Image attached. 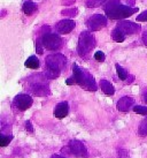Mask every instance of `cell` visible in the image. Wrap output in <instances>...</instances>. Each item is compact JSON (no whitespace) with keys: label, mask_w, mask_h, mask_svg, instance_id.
<instances>
[{"label":"cell","mask_w":147,"mask_h":158,"mask_svg":"<svg viewBox=\"0 0 147 158\" xmlns=\"http://www.w3.org/2000/svg\"><path fill=\"white\" fill-rule=\"evenodd\" d=\"M136 12H138V8L124 6L118 0H109L105 7V13L112 20H121V19L129 18L131 15H133Z\"/></svg>","instance_id":"cell-1"},{"label":"cell","mask_w":147,"mask_h":158,"mask_svg":"<svg viewBox=\"0 0 147 158\" xmlns=\"http://www.w3.org/2000/svg\"><path fill=\"white\" fill-rule=\"evenodd\" d=\"M45 64H46V76L48 79H56L59 77L61 70L66 67L67 59L65 56L56 53V54L48 56Z\"/></svg>","instance_id":"cell-2"},{"label":"cell","mask_w":147,"mask_h":158,"mask_svg":"<svg viewBox=\"0 0 147 158\" xmlns=\"http://www.w3.org/2000/svg\"><path fill=\"white\" fill-rule=\"evenodd\" d=\"M73 72H74V77H75V81L78 85H81L83 89L85 90H89V91H95L98 87H97V83H95L94 79L87 70L82 69L75 64L73 67Z\"/></svg>","instance_id":"cell-3"},{"label":"cell","mask_w":147,"mask_h":158,"mask_svg":"<svg viewBox=\"0 0 147 158\" xmlns=\"http://www.w3.org/2000/svg\"><path fill=\"white\" fill-rule=\"evenodd\" d=\"M95 46V38L90 31H83L79 35L77 52L82 58H86Z\"/></svg>","instance_id":"cell-4"},{"label":"cell","mask_w":147,"mask_h":158,"mask_svg":"<svg viewBox=\"0 0 147 158\" xmlns=\"http://www.w3.org/2000/svg\"><path fill=\"white\" fill-rule=\"evenodd\" d=\"M39 40L44 48L50 51H56L62 46V38L56 34H44Z\"/></svg>","instance_id":"cell-5"},{"label":"cell","mask_w":147,"mask_h":158,"mask_svg":"<svg viewBox=\"0 0 147 158\" xmlns=\"http://www.w3.org/2000/svg\"><path fill=\"white\" fill-rule=\"evenodd\" d=\"M62 150H67V152L76 156V157L86 158L87 157V149L85 144L78 140H73L69 142V144L66 148H62Z\"/></svg>","instance_id":"cell-6"},{"label":"cell","mask_w":147,"mask_h":158,"mask_svg":"<svg viewBox=\"0 0 147 158\" xmlns=\"http://www.w3.org/2000/svg\"><path fill=\"white\" fill-rule=\"evenodd\" d=\"M86 26L89 30L91 31H98L107 26V18L101 15V14H95L92 15L91 18L87 19Z\"/></svg>","instance_id":"cell-7"},{"label":"cell","mask_w":147,"mask_h":158,"mask_svg":"<svg viewBox=\"0 0 147 158\" xmlns=\"http://www.w3.org/2000/svg\"><path fill=\"white\" fill-rule=\"evenodd\" d=\"M32 98L29 95H26V94H20L18 96L14 98L13 101V105L20 111H26L28 109H30L32 106Z\"/></svg>","instance_id":"cell-8"},{"label":"cell","mask_w":147,"mask_h":158,"mask_svg":"<svg viewBox=\"0 0 147 158\" xmlns=\"http://www.w3.org/2000/svg\"><path fill=\"white\" fill-rule=\"evenodd\" d=\"M116 28L120 31H122L124 35H134L140 31V26L136 24L133 22H129V21H122L116 26Z\"/></svg>","instance_id":"cell-9"},{"label":"cell","mask_w":147,"mask_h":158,"mask_svg":"<svg viewBox=\"0 0 147 158\" xmlns=\"http://www.w3.org/2000/svg\"><path fill=\"white\" fill-rule=\"evenodd\" d=\"M76 27V23L73 20H62L56 24V30L59 34H69L71 30H74V28Z\"/></svg>","instance_id":"cell-10"},{"label":"cell","mask_w":147,"mask_h":158,"mask_svg":"<svg viewBox=\"0 0 147 158\" xmlns=\"http://www.w3.org/2000/svg\"><path fill=\"white\" fill-rule=\"evenodd\" d=\"M31 91L34 92L36 96H48L50 95V89H48L47 84L40 82V81H37L31 85Z\"/></svg>","instance_id":"cell-11"},{"label":"cell","mask_w":147,"mask_h":158,"mask_svg":"<svg viewBox=\"0 0 147 158\" xmlns=\"http://www.w3.org/2000/svg\"><path fill=\"white\" fill-rule=\"evenodd\" d=\"M134 99L131 97H122L120 101L117 102V110L120 112H128V111L133 106Z\"/></svg>","instance_id":"cell-12"},{"label":"cell","mask_w":147,"mask_h":158,"mask_svg":"<svg viewBox=\"0 0 147 158\" xmlns=\"http://www.w3.org/2000/svg\"><path fill=\"white\" fill-rule=\"evenodd\" d=\"M69 112V105L67 102H61L54 109V117L58 119H63L65 117L68 115Z\"/></svg>","instance_id":"cell-13"},{"label":"cell","mask_w":147,"mask_h":158,"mask_svg":"<svg viewBox=\"0 0 147 158\" xmlns=\"http://www.w3.org/2000/svg\"><path fill=\"white\" fill-rule=\"evenodd\" d=\"M100 88L105 92V95H107V96H113L115 94V89L113 87V84L107 80H101L100 81Z\"/></svg>","instance_id":"cell-14"},{"label":"cell","mask_w":147,"mask_h":158,"mask_svg":"<svg viewBox=\"0 0 147 158\" xmlns=\"http://www.w3.org/2000/svg\"><path fill=\"white\" fill-rule=\"evenodd\" d=\"M22 9H23L24 14H26V15H32V14L37 10V5H36L35 2L30 1V0H28V1H26V2L23 4Z\"/></svg>","instance_id":"cell-15"},{"label":"cell","mask_w":147,"mask_h":158,"mask_svg":"<svg viewBox=\"0 0 147 158\" xmlns=\"http://www.w3.org/2000/svg\"><path fill=\"white\" fill-rule=\"evenodd\" d=\"M26 67H28V68H31V69H37L39 67V60L38 58L36 57V56H31V57H29L28 59H26Z\"/></svg>","instance_id":"cell-16"},{"label":"cell","mask_w":147,"mask_h":158,"mask_svg":"<svg viewBox=\"0 0 147 158\" xmlns=\"http://www.w3.org/2000/svg\"><path fill=\"white\" fill-rule=\"evenodd\" d=\"M112 37H113V40H115V42H117V43H122V42H124V40H125V35H124L122 31L118 30L117 28H115V29L113 30Z\"/></svg>","instance_id":"cell-17"},{"label":"cell","mask_w":147,"mask_h":158,"mask_svg":"<svg viewBox=\"0 0 147 158\" xmlns=\"http://www.w3.org/2000/svg\"><path fill=\"white\" fill-rule=\"evenodd\" d=\"M12 140H13V135H4V134H1L0 135V145L6 147V145H8L12 142Z\"/></svg>","instance_id":"cell-18"},{"label":"cell","mask_w":147,"mask_h":158,"mask_svg":"<svg viewBox=\"0 0 147 158\" xmlns=\"http://www.w3.org/2000/svg\"><path fill=\"white\" fill-rule=\"evenodd\" d=\"M116 72H117V75H118V77L121 80H126V77H128V72H126L124 68L122 66H120L118 64H116Z\"/></svg>","instance_id":"cell-19"},{"label":"cell","mask_w":147,"mask_h":158,"mask_svg":"<svg viewBox=\"0 0 147 158\" xmlns=\"http://www.w3.org/2000/svg\"><path fill=\"white\" fill-rule=\"evenodd\" d=\"M138 134L140 136H146L147 135V118L144 119L141 123H140V126H139V129H138Z\"/></svg>","instance_id":"cell-20"},{"label":"cell","mask_w":147,"mask_h":158,"mask_svg":"<svg viewBox=\"0 0 147 158\" xmlns=\"http://www.w3.org/2000/svg\"><path fill=\"white\" fill-rule=\"evenodd\" d=\"M106 0H87L86 5L87 7H99L100 5H102Z\"/></svg>","instance_id":"cell-21"},{"label":"cell","mask_w":147,"mask_h":158,"mask_svg":"<svg viewBox=\"0 0 147 158\" xmlns=\"http://www.w3.org/2000/svg\"><path fill=\"white\" fill-rule=\"evenodd\" d=\"M133 111L136 112V113L141 114V115H147V107L146 106H140V105L133 106Z\"/></svg>","instance_id":"cell-22"},{"label":"cell","mask_w":147,"mask_h":158,"mask_svg":"<svg viewBox=\"0 0 147 158\" xmlns=\"http://www.w3.org/2000/svg\"><path fill=\"white\" fill-rule=\"evenodd\" d=\"M94 59L97 60V61L102 62V61H105V59H106V56H105L104 52H101V51H98V52L94 53Z\"/></svg>","instance_id":"cell-23"},{"label":"cell","mask_w":147,"mask_h":158,"mask_svg":"<svg viewBox=\"0 0 147 158\" xmlns=\"http://www.w3.org/2000/svg\"><path fill=\"white\" fill-rule=\"evenodd\" d=\"M117 156H118V158H130L129 154H128V151L125 149H118Z\"/></svg>","instance_id":"cell-24"},{"label":"cell","mask_w":147,"mask_h":158,"mask_svg":"<svg viewBox=\"0 0 147 158\" xmlns=\"http://www.w3.org/2000/svg\"><path fill=\"white\" fill-rule=\"evenodd\" d=\"M137 21H139V22H147V10L139 14L137 16Z\"/></svg>","instance_id":"cell-25"},{"label":"cell","mask_w":147,"mask_h":158,"mask_svg":"<svg viewBox=\"0 0 147 158\" xmlns=\"http://www.w3.org/2000/svg\"><path fill=\"white\" fill-rule=\"evenodd\" d=\"M26 131H28V132L34 133V127H32V125H31V121H26Z\"/></svg>","instance_id":"cell-26"},{"label":"cell","mask_w":147,"mask_h":158,"mask_svg":"<svg viewBox=\"0 0 147 158\" xmlns=\"http://www.w3.org/2000/svg\"><path fill=\"white\" fill-rule=\"evenodd\" d=\"M66 83L68 84V85H70V84H73V83H76V81H75V77H71V79H68L67 80V82H66Z\"/></svg>","instance_id":"cell-27"},{"label":"cell","mask_w":147,"mask_h":158,"mask_svg":"<svg viewBox=\"0 0 147 158\" xmlns=\"http://www.w3.org/2000/svg\"><path fill=\"white\" fill-rule=\"evenodd\" d=\"M143 42H144V44L147 46V31H145L143 34Z\"/></svg>","instance_id":"cell-28"},{"label":"cell","mask_w":147,"mask_h":158,"mask_svg":"<svg viewBox=\"0 0 147 158\" xmlns=\"http://www.w3.org/2000/svg\"><path fill=\"white\" fill-rule=\"evenodd\" d=\"M52 158H66V157H62V156H60V155H53Z\"/></svg>","instance_id":"cell-29"},{"label":"cell","mask_w":147,"mask_h":158,"mask_svg":"<svg viewBox=\"0 0 147 158\" xmlns=\"http://www.w3.org/2000/svg\"><path fill=\"white\" fill-rule=\"evenodd\" d=\"M144 101H145L147 103V91L145 92V94H144Z\"/></svg>","instance_id":"cell-30"}]
</instances>
